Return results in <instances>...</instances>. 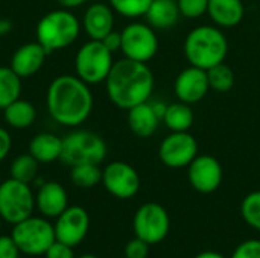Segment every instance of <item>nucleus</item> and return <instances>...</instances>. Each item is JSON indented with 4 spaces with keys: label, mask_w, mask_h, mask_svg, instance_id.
Returning <instances> with one entry per match:
<instances>
[{
    "label": "nucleus",
    "mask_w": 260,
    "mask_h": 258,
    "mask_svg": "<svg viewBox=\"0 0 260 258\" xmlns=\"http://www.w3.org/2000/svg\"><path fill=\"white\" fill-rule=\"evenodd\" d=\"M46 105L50 117L56 123L76 128L93 111V93L88 84L76 75H61L50 82Z\"/></svg>",
    "instance_id": "obj_1"
},
{
    "label": "nucleus",
    "mask_w": 260,
    "mask_h": 258,
    "mask_svg": "<svg viewBox=\"0 0 260 258\" xmlns=\"http://www.w3.org/2000/svg\"><path fill=\"white\" fill-rule=\"evenodd\" d=\"M154 84V75L148 62L128 58L116 61L105 79L108 99L117 108L126 111L139 103L148 102L152 96Z\"/></svg>",
    "instance_id": "obj_2"
},
{
    "label": "nucleus",
    "mask_w": 260,
    "mask_h": 258,
    "mask_svg": "<svg viewBox=\"0 0 260 258\" xmlns=\"http://www.w3.org/2000/svg\"><path fill=\"white\" fill-rule=\"evenodd\" d=\"M183 50L190 65L209 70L225 61L229 41L221 27L203 24L187 33Z\"/></svg>",
    "instance_id": "obj_3"
},
{
    "label": "nucleus",
    "mask_w": 260,
    "mask_h": 258,
    "mask_svg": "<svg viewBox=\"0 0 260 258\" xmlns=\"http://www.w3.org/2000/svg\"><path fill=\"white\" fill-rule=\"evenodd\" d=\"M81 32V23L69 9H56L46 14L37 24V41L47 53L72 46Z\"/></svg>",
    "instance_id": "obj_4"
},
{
    "label": "nucleus",
    "mask_w": 260,
    "mask_h": 258,
    "mask_svg": "<svg viewBox=\"0 0 260 258\" xmlns=\"http://www.w3.org/2000/svg\"><path fill=\"white\" fill-rule=\"evenodd\" d=\"M105 140L88 129H76L62 138L61 161L70 167L79 164H101L107 158Z\"/></svg>",
    "instance_id": "obj_5"
},
{
    "label": "nucleus",
    "mask_w": 260,
    "mask_h": 258,
    "mask_svg": "<svg viewBox=\"0 0 260 258\" xmlns=\"http://www.w3.org/2000/svg\"><path fill=\"white\" fill-rule=\"evenodd\" d=\"M113 64V52L99 40H90L82 44L75 56L76 76L88 85L105 82Z\"/></svg>",
    "instance_id": "obj_6"
},
{
    "label": "nucleus",
    "mask_w": 260,
    "mask_h": 258,
    "mask_svg": "<svg viewBox=\"0 0 260 258\" xmlns=\"http://www.w3.org/2000/svg\"><path fill=\"white\" fill-rule=\"evenodd\" d=\"M35 208V196L29 184L6 179L0 182V217L8 224H18L32 216Z\"/></svg>",
    "instance_id": "obj_7"
},
{
    "label": "nucleus",
    "mask_w": 260,
    "mask_h": 258,
    "mask_svg": "<svg viewBox=\"0 0 260 258\" xmlns=\"http://www.w3.org/2000/svg\"><path fill=\"white\" fill-rule=\"evenodd\" d=\"M11 236L20 252L26 255H44L56 240L53 225H50L44 217L34 216L15 224Z\"/></svg>",
    "instance_id": "obj_8"
},
{
    "label": "nucleus",
    "mask_w": 260,
    "mask_h": 258,
    "mask_svg": "<svg viewBox=\"0 0 260 258\" xmlns=\"http://www.w3.org/2000/svg\"><path fill=\"white\" fill-rule=\"evenodd\" d=\"M133 228L136 237L152 246L161 243L166 239L171 228V219L163 205L157 202H146L136 211Z\"/></svg>",
    "instance_id": "obj_9"
},
{
    "label": "nucleus",
    "mask_w": 260,
    "mask_h": 258,
    "mask_svg": "<svg viewBox=\"0 0 260 258\" xmlns=\"http://www.w3.org/2000/svg\"><path fill=\"white\" fill-rule=\"evenodd\" d=\"M122 47L120 52L125 58L148 62L151 61L158 50V38L155 29H152L148 23L134 21L128 24L122 32Z\"/></svg>",
    "instance_id": "obj_10"
},
{
    "label": "nucleus",
    "mask_w": 260,
    "mask_h": 258,
    "mask_svg": "<svg viewBox=\"0 0 260 258\" xmlns=\"http://www.w3.org/2000/svg\"><path fill=\"white\" fill-rule=\"evenodd\" d=\"M198 155V141L187 132H171L158 148L160 161L169 169H184Z\"/></svg>",
    "instance_id": "obj_11"
},
{
    "label": "nucleus",
    "mask_w": 260,
    "mask_h": 258,
    "mask_svg": "<svg viewBox=\"0 0 260 258\" xmlns=\"http://www.w3.org/2000/svg\"><path fill=\"white\" fill-rule=\"evenodd\" d=\"M105 190L117 199H131L140 190L139 172L125 161H113L102 170Z\"/></svg>",
    "instance_id": "obj_12"
},
{
    "label": "nucleus",
    "mask_w": 260,
    "mask_h": 258,
    "mask_svg": "<svg viewBox=\"0 0 260 258\" xmlns=\"http://www.w3.org/2000/svg\"><path fill=\"white\" fill-rule=\"evenodd\" d=\"M187 179L195 192L210 195L221 187L224 170L215 157L197 155V158L187 166Z\"/></svg>",
    "instance_id": "obj_13"
},
{
    "label": "nucleus",
    "mask_w": 260,
    "mask_h": 258,
    "mask_svg": "<svg viewBox=\"0 0 260 258\" xmlns=\"http://www.w3.org/2000/svg\"><path fill=\"white\" fill-rule=\"evenodd\" d=\"M55 239L69 246H78L87 237L90 230V217L88 213L78 205L67 207L58 217L53 225Z\"/></svg>",
    "instance_id": "obj_14"
},
{
    "label": "nucleus",
    "mask_w": 260,
    "mask_h": 258,
    "mask_svg": "<svg viewBox=\"0 0 260 258\" xmlns=\"http://www.w3.org/2000/svg\"><path fill=\"white\" fill-rule=\"evenodd\" d=\"M209 78L207 70L189 65L187 68L181 70L174 82V91L180 102L193 105L198 103L206 97L209 93Z\"/></svg>",
    "instance_id": "obj_15"
},
{
    "label": "nucleus",
    "mask_w": 260,
    "mask_h": 258,
    "mask_svg": "<svg viewBox=\"0 0 260 258\" xmlns=\"http://www.w3.org/2000/svg\"><path fill=\"white\" fill-rule=\"evenodd\" d=\"M47 55L49 53L46 52V49L38 41L26 43L14 52L9 67L21 79H26V78H30L40 71Z\"/></svg>",
    "instance_id": "obj_16"
},
{
    "label": "nucleus",
    "mask_w": 260,
    "mask_h": 258,
    "mask_svg": "<svg viewBox=\"0 0 260 258\" xmlns=\"http://www.w3.org/2000/svg\"><path fill=\"white\" fill-rule=\"evenodd\" d=\"M35 205L44 217L56 219L69 207L67 192L59 182L55 181L43 182L38 187L35 196Z\"/></svg>",
    "instance_id": "obj_17"
},
{
    "label": "nucleus",
    "mask_w": 260,
    "mask_h": 258,
    "mask_svg": "<svg viewBox=\"0 0 260 258\" xmlns=\"http://www.w3.org/2000/svg\"><path fill=\"white\" fill-rule=\"evenodd\" d=\"M82 26L90 40H104L111 30H114V11L110 5L93 3L87 8L82 20Z\"/></svg>",
    "instance_id": "obj_18"
},
{
    "label": "nucleus",
    "mask_w": 260,
    "mask_h": 258,
    "mask_svg": "<svg viewBox=\"0 0 260 258\" xmlns=\"http://www.w3.org/2000/svg\"><path fill=\"white\" fill-rule=\"evenodd\" d=\"M126 120H128L129 131L139 138L152 137L161 122V119L158 117L149 100L129 108Z\"/></svg>",
    "instance_id": "obj_19"
},
{
    "label": "nucleus",
    "mask_w": 260,
    "mask_h": 258,
    "mask_svg": "<svg viewBox=\"0 0 260 258\" xmlns=\"http://www.w3.org/2000/svg\"><path fill=\"white\" fill-rule=\"evenodd\" d=\"M207 15L218 27L230 29L244 20L245 6L242 0H209Z\"/></svg>",
    "instance_id": "obj_20"
},
{
    "label": "nucleus",
    "mask_w": 260,
    "mask_h": 258,
    "mask_svg": "<svg viewBox=\"0 0 260 258\" xmlns=\"http://www.w3.org/2000/svg\"><path fill=\"white\" fill-rule=\"evenodd\" d=\"M180 9L177 0H152L145 18L155 30H166L174 27L180 20Z\"/></svg>",
    "instance_id": "obj_21"
},
{
    "label": "nucleus",
    "mask_w": 260,
    "mask_h": 258,
    "mask_svg": "<svg viewBox=\"0 0 260 258\" xmlns=\"http://www.w3.org/2000/svg\"><path fill=\"white\" fill-rule=\"evenodd\" d=\"M61 151H62V138L50 132H40L29 143V154L38 163L43 164H49L59 160Z\"/></svg>",
    "instance_id": "obj_22"
},
{
    "label": "nucleus",
    "mask_w": 260,
    "mask_h": 258,
    "mask_svg": "<svg viewBox=\"0 0 260 258\" xmlns=\"http://www.w3.org/2000/svg\"><path fill=\"white\" fill-rule=\"evenodd\" d=\"M161 120L171 132H187L193 125L195 116L189 103L178 100L166 106Z\"/></svg>",
    "instance_id": "obj_23"
},
{
    "label": "nucleus",
    "mask_w": 260,
    "mask_h": 258,
    "mask_svg": "<svg viewBox=\"0 0 260 258\" xmlns=\"http://www.w3.org/2000/svg\"><path fill=\"white\" fill-rule=\"evenodd\" d=\"M3 119L11 128L26 129L34 125L37 119V111L30 102L20 97L3 109Z\"/></svg>",
    "instance_id": "obj_24"
},
{
    "label": "nucleus",
    "mask_w": 260,
    "mask_h": 258,
    "mask_svg": "<svg viewBox=\"0 0 260 258\" xmlns=\"http://www.w3.org/2000/svg\"><path fill=\"white\" fill-rule=\"evenodd\" d=\"M21 78L11 67H0V109L20 99Z\"/></svg>",
    "instance_id": "obj_25"
},
{
    "label": "nucleus",
    "mask_w": 260,
    "mask_h": 258,
    "mask_svg": "<svg viewBox=\"0 0 260 258\" xmlns=\"http://www.w3.org/2000/svg\"><path fill=\"white\" fill-rule=\"evenodd\" d=\"M38 161L27 152V154H21L18 157L14 158V161L11 163L9 167V175L12 179L30 184L37 179L38 175Z\"/></svg>",
    "instance_id": "obj_26"
},
{
    "label": "nucleus",
    "mask_w": 260,
    "mask_h": 258,
    "mask_svg": "<svg viewBox=\"0 0 260 258\" xmlns=\"http://www.w3.org/2000/svg\"><path fill=\"white\" fill-rule=\"evenodd\" d=\"M209 85L210 90L216 93H229L236 82V76L232 67H229L225 62H221L212 68L207 70Z\"/></svg>",
    "instance_id": "obj_27"
},
{
    "label": "nucleus",
    "mask_w": 260,
    "mask_h": 258,
    "mask_svg": "<svg viewBox=\"0 0 260 258\" xmlns=\"http://www.w3.org/2000/svg\"><path fill=\"white\" fill-rule=\"evenodd\" d=\"M72 182L79 189H93L102 182V170L99 164H79L70 170Z\"/></svg>",
    "instance_id": "obj_28"
},
{
    "label": "nucleus",
    "mask_w": 260,
    "mask_h": 258,
    "mask_svg": "<svg viewBox=\"0 0 260 258\" xmlns=\"http://www.w3.org/2000/svg\"><path fill=\"white\" fill-rule=\"evenodd\" d=\"M241 216L248 227L260 231V190L248 193L242 199Z\"/></svg>",
    "instance_id": "obj_29"
},
{
    "label": "nucleus",
    "mask_w": 260,
    "mask_h": 258,
    "mask_svg": "<svg viewBox=\"0 0 260 258\" xmlns=\"http://www.w3.org/2000/svg\"><path fill=\"white\" fill-rule=\"evenodd\" d=\"M111 9L126 18L145 17L152 0H108Z\"/></svg>",
    "instance_id": "obj_30"
},
{
    "label": "nucleus",
    "mask_w": 260,
    "mask_h": 258,
    "mask_svg": "<svg viewBox=\"0 0 260 258\" xmlns=\"http://www.w3.org/2000/svg\"><path fill=\"white\" fill-rule=\"evenodd\" d=\"M177 3L180 15L190 20L203 17L209 9V0H177Z\"/></svg>",
    "instance_id": "obj_31"
},
{
    "label": "nucleus",
    "mask_w": 260,
    "mask_h": 258,
    "mask_svg": "<svg viewBox=\"0 0 260 258\" xmlns=\"http://www.w3.org/2000/svg\"><path fill=\"white\" fill-rule=\"evenodd\" d=\"M230 258H260V240L251 239L242 242Z\"/></svg>",
    "instance_id": "obj_32"
},
{
    "label": "nucleus",
    "mask_w": 260,
    "mask_h": 258,
    "mask_svg": "<svg viewBox=\"0 0 260 258\" xmlns=\"http://www.w3.org/2000/svg\"><path fill=\"white\" fill-rule=\"evenodd\" d=\"M149 246L145 240L136 237L129 240L125 246V257L126 258H148L149 255Z\"/></svg>",
    "instance_id": "obj_33"
},
{
    "label": "nucleus",
    "mask_w": 260,
    "mask_h": 258,
    "mask_svg": "<svg viewBox=\"0 0 260 258\" xmlns=\"http://www.w3.org/2000/svg\"><path fill=\"white\" fill-rule=\"evenodd\" d=\"M46 258H75L73 254V246H69L62 242L55 240L50 248L46 251Z\"/></svg>",
    "instance_id": "obj_34"
},
{
    "label": "nucleus",
    "mask_w": 260,
    "mask_h": 258,
    "mask_svg": "<svg viewBox=\"0 0 260 258\" xmlns=\"http://www.w3.org/2000/svg\"><path fill=\"white\" fill-rule=\"evenodd\" d=\"M20 249L12 236H0V258H18Z\"/></svg>",
    "instance_id": "obj_35"
},
{
    "label": "nucleus",
    "mask_w": 260,
    "mask_h": 258,
    "mask_svg": "<svg viewBox=\"0 0 260 258\" xmlns=\"http://www.w3.org/2000/svg\"><path fill=\"white\" fill-rule=\"evenodd\" d=\"M104 44H105V47L110 50V52H117V50H120V47H122V35H120V32H116V30H111L104 40H101Z\"/></svg>",
    "instance_id": "obj_36"
},
{
    "label": "nucleus",
    "mask_w": 260,
    "mask_h": 258,
    "mask_svg": "<svg viewBox=\"0 0 260 258\" xmlns=\"http://www.w3.org/2000/svg\"><path fill=\"white\" fill-rule=\"evenodd\" d=\"M12 148V138L5 128H0V163L9 155Z\"/></svg>",
    "instance_id": "obj_37"
},
{
    "label": "nucleus",
    "mask_w": 260,
    "mask_h": 258,
    "mask_svg": "<svg viewBox=\"0 0 260 258\" xmlns=\"http://www.w3.org/2000/svg\"><path fill=\"white\" fill-rule=\"evenodd\" d=\"M59 3V6H62L64 9H73V8H79L82 6L87 0H56Z\"/></svg>",
    "instance_id": "obj_38"
},
{
    "label": "nucleus",
    "mask_w": 260,
    "mask_h": 258,
    "mask_svg": "<svg viewBox=\"0 0 260 258\" xmlns=\"http://www.w3.org/2000/svg\"><path fill=\"white\" fill-rule=\"evenodd\" d=\"M12 30V23L6 18H0V36L8 35Z\"/></svg>",
    "instance_id": "obj_39"
},
{
    "label": "nucleus",
    "mask_w": 260,
    "mask_h": 258,
    "mask_svg": "<svg viewBox=\"0 0 260 258\" xmlns=\"http://www.w3.org/2000/svg\"><path fill=\"white\" fill-rule=\"evenodd\" d=\"M195 258H227L224 257L222 254L216 252V251H204V252H200Z\"/></svg>",
    "instance_id": "obj_40"
},
{
    "label": "nucleus",
    "mask_w": 260,
    "mask_h": 258,
    "mask_svg": "<svg viewBox=\"0 0 260 258\" xmlns=\"http://www.w3.org/2000/svg\"><path fill=\"white\" fill-rule=\"evenodd\" d=\"M79 258H98L96 255H91V254H85V255H81Z\"/></svg>",
    "instance_id": "obj_41"
},
{
    "label": "nucleus",
    "mask_w": 260,
    "mask_h": 258,
    "mask_svg": "<svg viewBox=\"0 0 260 258\" xmlns=\"http://www.w3.org/2000/svg\"><path fill=\"white\" fill-rule=\"evenodd\" d=\"M2 220H3V219H2V217H0V228H2Z\"/></svg>",
    "instance_id": "obj_42"
}]
</instances>
